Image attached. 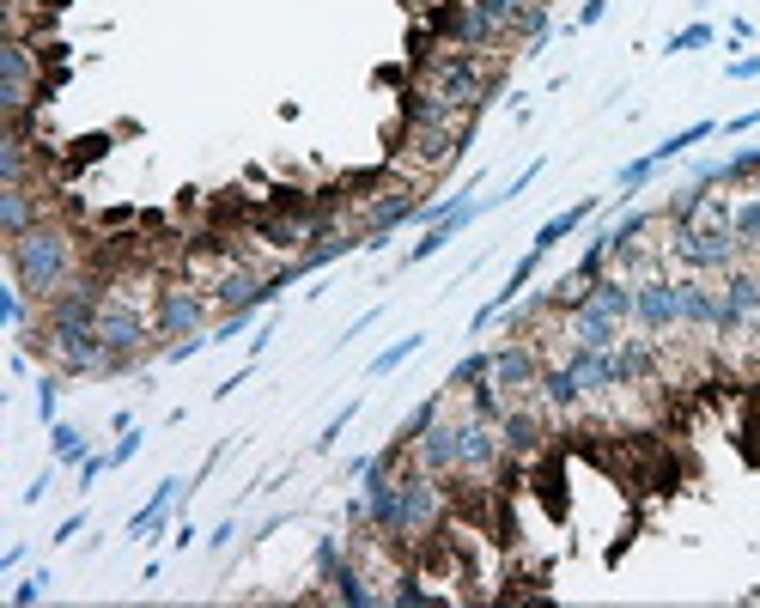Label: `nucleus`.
Returning a JSON list of instances; mask_svg holds the SVG:
<instances>
[{"label": "nucleus", "mask_w": 760, "mask_h": 608, "mask_svg": "<svg viewBox=\"0 0 760 608\" xmlns=\"http://www.w3.org/2000/svg\"><path fill=\"white\" fill-rule=\"evenodd\" d=\"M98 256H86L80 244V225H73V213H49L43 225H31L25 238L7 244V280H19L37 304L61 298L73 280H86Z\"/></svg>", "instance_id": "nucleus-1"}, {"label": "nucleus", "mask_w": 760, "mask_h": 608, "mask_svg": "<svg viewBox=\"0 0 760 608\" xmlns=\"http://www.w3.org/2000/svg\"><path fill=\"white\" fill-rule=\"evenodd\" d=\"M219 323V304L195 274H171L159 280V298H152V329L159 341H183V335H207Z\"/></svg>", "instance_id": "nucleus-2"}, {"label": "nucleus", "mask_w": 760, "mask_h": 608, "mask_svg": "<svg viewBox=\"0 0 760 608\" xmlns=\"http://www.w3.org/2000/svg\"><path fill=\"white\" fill-rule=\"evenodd\" d=\"M195 493V481H183V475H165L159 487H152V499L128 517V529H122V536L128 542H159L165 536V529H171V517L183 511V499Z\"/></svg>", "instance_id": "nucleus-3"}, {"label": "nucleus", "mask_w": 760, "mask_h": 608, "mask_svg": "<svg viewBox=\"0 0 760 608\" xmlns=\"http://www.w3.org/2000/svg\"><path fill=\"white\" fill-rule=\"evenodd\" d=\"M590 219H596V195H584V201H572V207H560L554 219H542V225H536V238H529V244H536L542 256H554V250H560V244H566L572 232H584V225H590Z\"/></svg>", "instance_id": "nucleus-4"}, {"label": "nucleus", "mask_w": 760, "mask_h": 608, "mask_svg": "<svg viewBox=\"0 0 760 608\" xmlns=\"http://www.w3.org/2000/svg\"><path fill=\"white\" fill-rule=\"evenodd\" d=\"M116 140H122V128H98V134H73V140L61 146V177H80L86 165H104Z\"/></svg>", "instance_id": "nucleus-5"}, {"label": "nucleus", "mask_w": 760, "mask_h": 608, "mask_svg": "<svg viewBox=\"0 0 760 608\" xmlns=\"http://www.w3.org/2000/svg\"><path fill=\"white\" fill-rule=\"evenodd\" d=\"M92 456V438H86V426H73V420H55L49 426V463H61V469H80Z\"/></svg>", "instance_id": "nucleus-6"}, {"label": "nucleus", "mask_w": 760, "mask_h": 608, "mask_svg": "<svg viewBox=\"0 0 760 608\" xmlns=\"http://www.w3.org/2000/svg\"><path fill=\"white\" fill-rule=\"evenodd\" d=\"M730 238L748 262H760V195H736V213H730Z\"/></svg>", "instance_id": "nucleus-7"}, {"label": "nucleus", "mask_w": 760, "mask_h": 608, "mask_svg": "<svg viewBox=\"0 0 760 608\" xmlns=\"http://www.w3.org/2000/svg\"><path fill=\"white\" fill-rule=\"evenodd\" d=\"M712 134H718V122H694V128H675V134H663V140L651 146V159H657V165H675V159H688L694 146H706Z\"/></svg>", "instance_id": "nucleus-8"}, {"label": "nucleus", "mask_w": 760, "mask_h": 608, "mask_svg": "<svg viewBox=\"0 0 760 608\" xmlns=\"http://www.w3.org/2000/svg\"><path fill=\"white\" fill-rule=\"evenodd\" d=\"M426 341H432V335H420V329H414V335H402V341H390L384 353H377V359L365 365V377H371V384H377V377H396L408 359H420V353H426Z\"/></svg>", "instance_id": "nucleus-9"}, {"label": "nucleus", "mask_w": 760, "mask_h": 608, "mask_svg": "<svg viewBox=\"0 0 760 608\" xmlns=\"http://www.w3.org/2000/svg\"><path fill=\"white\" fill-rule=\"evenodd\" d=\"M359 408H365V396H353V402H341V408L329 414V426H323V432L311 438V456H329V450L341 444V432H347V426L359 420Z\"/></svg>", "instance_id": "nucleus-10"}, {"label": "nucleus", "mask_w": 760, "mask_h": 608, "mask_svg": "<svg viewBox=\"0 0 760 608\" xmlns=\"http://www.w3.org/2000/svg\"><path fill=\"white\" fill-rule=\"evenodd\" d=\"M353 548H347V536H317V548H311V578L317 584H329L335 572H341V560H347Z\"/></svg>", "instance_id": "nucleus-11"}, {"label": "nucleus", "mask_w": 760, "mask_h": 608, "mask_svg": "<svg viewBox=\"0 0 760 608\" xmlns=\"http://www.w3.org/2000/svg\"><path fill=\"white\" fill-rule=\"evenodd\" d=\"M487 365H493V353H487V347H469L463 359L450 365V377H444V390H469V384H481V377H487Z\"/></svg>", "instance_id": "nucleus-12"}, {"label": "nucleus", "mask_w": 760, "mask_h": 608, "mask_svg": "<svg viewBox=\"0 0 760 608\" xmlns=\"http://www.w3.org/2000/svg\"><path fill=\"white\" fill-rule=\"evenodd\" d=\"M712 43H718V25L694 19V25H681V31L663 43V55H694V49H712Z\"/></svg>", "instance_id": "nucleus-13"}, {"label": "nucleus", "mask_w": 760, "mask_h": 608, "mask_svg": "<svg viewBox=\"0 0 760 608\" xmlns=\"http://www.w3.org/2000/svg\"><path fill=\"white\" fill-rule=\"evenodd\" d=\"M542 171H548V159H542V152H536V159H529V165H523V171H517V177L505 183V189H499V195H481V201H487V213H499V207H511V201H517V195H523L529 183H536Z\"/></svg>", "instance_id": "nucleus-14"}, {"label": "nucleus", "mask_w": 760, "mask_h": 608, "mask_svg": "<svg viewBox=\"0 0 760 608\" xmlns=\"http://www.w3.org/2000/svg\"><path fill=\"white\" fill-rule=\"evenodd\" d=\"M61 384H67V377H61L55 365L37 377V420H43V426H55V420H61Z\"/></svg>", "instance_id": "nucleus-15"}, {"label": "nucleus", "mask_w": 760, "mask_h": 608, "mask_svg": "<svg viewBox=\"0 0 760 608\" xmlns=\"http://www.w3.org/2000/svg\"><path fill=\"white\" fill-rule=\"evenodd\" d=\"M256 317H262V311H225V317L207 329V335H213V347H225V341H238L244 329H256Z\"/></svg>", "instance_id": "nucleus-16"}, {"label": "nucleus", "mask_w": 760, "mask_h": 608, "mask_svg": "<svg viewBox=\"0 0 760 608\" xmlns=\"http://www.w3.org/2000/svg\"><path fill=\"white\" fill-rule=\"evenodd\" d=\"M140 444H146V432H140V426H128V432H116V444L104 450V456H110V475L134 463V456H140Z\"/></svg>", "instance_id": "nucleus-17"}, {"label": "nucleus", "mask_w": 760, "mask_h": 608, "mask_svg": "<svg viewBox=\"0 0 760 608\" xmlns=\"http://www.w3.org/2000/svg\"><path fill=\"white\" fill-rule=\"evenodd\" d=\"M43 596H49V572H31V578L13 584V602H19V608H31V602H43Z\"/></svg>", "instance_id": "nucleus-18"}, {"label": "nucleus", "mask_w": 760, "mask_h": 608, "mask_svg": "<svg viewBox=\"0 0 760 608\" xmlns=\"http://www.w3.org/2000/svg\"><path fill=\"white\" fill-rule=\"evenodd\" d=\"M92 225H98V232H122V225H140V207H104Z\"/></svg>", "instance_id": "nucleus-19"}, {"label": "nucleus", "mask_w": 760, "mask_h": 608, "mask_svg": "<svg viewBox=\"0 0 760 608\" xmlns=\"http://www.w3.org/2000/svg\"><path fill=\"white\" fill-rule=\"evenodd\" d=\"M724 80H736V86L742 80H760V55H730L724 61Z\"/></svg>", "instance_id": "nucleus-20"}, {"label": "nucleus", "mask_w": 760, "mask_h": 608, "mask_svg": "<svg viewBox=\"0 0 760 608\" xmlns=\"http://www.w3.org/2000/svg\"><path fill=\"white\" fill-rule=\"evenodd\" d=\"M377 317H384V304H371V311H359V317H353V323L341 329V341H335V347H347V341H359L365 329H377Z\"/></svg>", "instance_id": "nucleus-21"}, {"label": "nucleus", "mask_w": 760, "mask_h": 608, "mask_svg": "<svg viewBox=\"0 0 760 608\" xmlns=\"http://www.w3.org/2000/svg\"><path fill=\"white\" fill-rule=\"evenodd\" d=\"M80 529H86V511H67V517L55 523V536H49V548H67L73 536H80Z\"/></svg>", "instance_id": "nucleus-22"}, {"label": "nucleus", "mask_w": 760, "mask_h": 608, "mask_svg": "<svg viewBox=\"0 0 760 608\" xmlns=\"http://www.w3.org/2000/svg\"><path fill=\"white\" fill-rule=\"evenodd\" d=\"M608 19V0H584V7H578V19H572V31H596Z\"/></svg>", "instance_id": "nucleus-23"}, {"label": "nucleus", "mask_w": 760, "mask_h": 608, "mask_svg": "<svg viewBox=\"0 0 760 608\" xmlns=\"http://www.w3.org/2000/svg\"><path fill=\"white\" fill-rule=\"evenodd\" d=\"M232 542H238V517H225V523L213 529V536H207V554H225Z\"/></svg>", "instance_id": "nucleus-24"}, {"label": "nucleus", "mask_w": 760, "mask_h": 608, "mask_svg": "<svg viewBox=\"0 0 760 608\" xmlns=\"http://www.w3.org/2000/svg\"><path fill=\"white\" fill-rule=\"evenodd\" d=\"M55 475H61V463H49V469H43V475H37L31 487H25V505H43V493L55 487Z\"/></svg>", "instance_id": "nucleus-25"}, {"label": "nucleus", "mask_w": 760, "mask_h": 608, "mask_svg": "<svg viewBox=\"0 0 760 608\" xmlns=\"http://www.w3.org/2000/svg\"><path fill=\"white\" fill-rule=\"evenodd\" d=\"M754 128H760V110H742V116L718 122V134H754Z\"/></svg>", "instance_id": "nucleus-26"}, {"label": "nucleus", "mask_w": 760, "mask_h": 608, "mask_svg": "<svg viewBox=\"0 0 760 608\" xmlns=\"http://www.w3.org/2000/svg\"><path fill=\"white\" fill-rule=\"evenodd\" d=\"M25 560H31V548H25V542H13L7 554H0V578H13V572H19Z\"/></svg>", "instance_id": "nucleus-27"}, {"label": "nucleus", "mask_w": 760, "mask_h": 608, "mask_svg": "<svg viewBox=\"0 0 760 608\" xmlns=\"http://www.w3.org/2000/svg\"><path fill=\"white\" fill-rule=\"evenodd\" d=\"M274 329H280L274 317H262V323H256V341H250V359H262V353H268V341H274Z\"/></svg>", "instance_id": "nucleus-28"}, {"label": "nucleus", "mask_w": 760, "mask_h": 608, "mask_svg": "<svg viewBox=\"0 0 760 608\" xmlns=\"http://www.w3.org/2000/svg\"><path fill=\"white\" fill-rule=\"evenodd\" d=\"M177 213H201V189H195V183L177 189Z\"/></svg>", "instance_id": "nucleus-29"}, {"label": "nucleus", "mask_w": 760, "mask_h": 608, "mask_svg": "<svg viewBox=\"0 0 760 608\" xmlns=\"http://www.w3.org/2000/svg\"><path fill=\"white\" fill-rule=\"evenodd\" d=\"M171 548L183 554V548H195V523H177V536H171Z\"/></svg>", "instance_id": "nucleus-30"}, {"label": "nucleus", "mask_w": 760, "mask_h": 608, "mask_svg": "<svg viewBox=\"0 0 760 608\" xmlns=\"http://www.w3.org/2000/svg\"><path fill=\"white\" fill-rule=\"evenodd\" d=\"M730 43H754V25L748 19H730Z\"/></svg>", "instance_id": "nucleus-31"}]
</instances>
